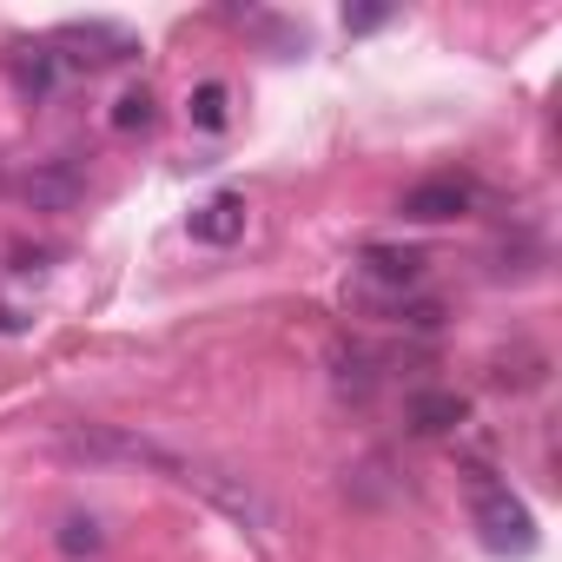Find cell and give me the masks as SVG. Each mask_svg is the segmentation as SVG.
<instances>
[{
    "label": "cell",
    "mask_w": 562,
    "mask_h": 562,
    "mask_svg": "<svg viewBox=\"0 0 562 562\" xmlns=\"http://www.w3.org/2000/svg\"><path fill=\"white\" fill-rule=\"evenodd\" d=\"M476 205V186L470 179H457V172H443V179H424V186H411L404 192V218H417V225H443V218H463Z\"/></svg>",
    "instance_id": "7a4b0ae2"
},
{
    "label": "cell",
    "mask_w": 562,
    "mask_h": 562,
    "mask_svg": "<svg viewBox=\"0 0 562 562\" xmlns=\"http://www.w3.org/2000/svg\"><path fill=\"white\" fill-rule=\"evenodd\" d=\"M54 47H60L67 67H87V74H93V67H113V60L133 54V41H126L120 27H100V21H87V27H60Z\"/></svg>",
    "instance_id": "3957f363"
},
{
    "label": "cell",
    "mask_w": 562,
    "mask_h": 562,
    "mask_svg": "<svg viewBox=\"0 0 562 562\" xmlns=\"http://www.w3.org/2000/svg\"><path fill=\"white\" fill-rule=\"evenodd\" d=\"M192 120H199L205 133H218V126H225V87H218V80H205V87L192 93Z\"/></svg>",
    "instance_id": "ba28073f"
},
{
    "label": "cell",
    "mask_w": 562,
    "mask_h": 562,
    "mask_svg": "<svg viewBox=\"0 0 562 562\" xmlns=\"http://www.w3.org/2000/svg\"><path fill=\"white\" fill-rule=\"evenodd\" d=\"M80 192H87V186H80L74 166H41V172H27V199H34V212H67Z\"/></svg>",
    "instance_id": "52a82bcc"
},
{
    "label": "cell",
    "mask_w": 562,
    "mask_h": 562,
    "mask_svg": "<svg viewBox=\"0 0 562 562\" xmlns=\"http://www.w3.org/2000/svg\"><path fill=\"white\" fill-rule=\"evenodd\" d=\"M192 238H199V245H232V238H245V192H212V199L192 212Z\"/></svg>",
    "instance_id": "5b68a950"
},
{
    "label": "cell",
    "mask_w": 562,
    "mask_h": 562,
    "mask_svg": "<svg viewBox=\"0 0 562 562\" xmlns=\"http://www.w3.org/2000/svg\"><path fill=\"white\" fill-rule=\"evenodd\" d=\"M476 529H483V542L496 555H529L536 549V516L503 483H476Z\"/></svg>",
    "instance_id": "6da1fadb"
},
{
    "label": "cell",
    "mask_w": 562,
    "mask_h": 562,
    "mask_svg": "<svg viewBox=\"0 0 562 562\" xmlns=\"http://www.w3.org/2000/svg\"><path fill=\"white\" fill-rule=\"evenodd\" d=\"M463 417H470V397H457V391H417L411 397V430L417 437H450Z\"/></svg>",
    "instance_id": "8992f818"
},
{
    "label": "cell",
    "mask_w": 562,
    "mask_h": 562,
    "mask_svg": "<svg viewBox=\"0 0 562 562\" xmlns=\"http://www.w3.org/2000/svg\"><path fill=\"white\" fill-rule=\"evenodd\" d=\"M113 126H120V133H133V126L146 133V126H153V93H146V87H133V93L113 106Z\"/></svg>",
    "instance_id": "9c48e42d"
},
{
    "label": "cell",
    "mask_w": 562,
    "mask_h": 562,
    "mask_svg": "<svg viewBox=\"0 0 562 562\" xmlns=\"http://www.w3.org/2000/svg\"><path fill=\"white\" fill-rule=\"evenodd\" d=\"M60 549H67V555H80V549H100V529H93L87 516H74V522L60 529Z\"/></svg>",
    "instance_id": "30bf717a"
},
{
    "label": "cell",
    "mask_w": 562,
    "mask_h": 562,
    "mask_svg": "<svg viewBox=\"0 0 562 562\" xmlns=\"http://www.w3.org/2000/svg\"><path fill=\"white\" fill-rule=\"evenodd\" d=\"M391 21V8H358V14H345V27L351 34H364V27H384Z\"/></svg>",
    "instance_id": "8fae6325"
},
{
    "label": "cell",
    "mask_w": 562,
    "mask_h": 562,
    "mask_svg": "<svg viewBox=\"0 0 562 562\" xmlns=\"http://www.w3.org/2000/svg\"><path fill=\"white\" fill-rule=\"evenodd\" d=\"M424 251L417 245H371L364 251V278H371V285H391V292H411L417 285V278H424Z\"/></svg>",
    "instance_id": "277c9868"
}]
</instances>
